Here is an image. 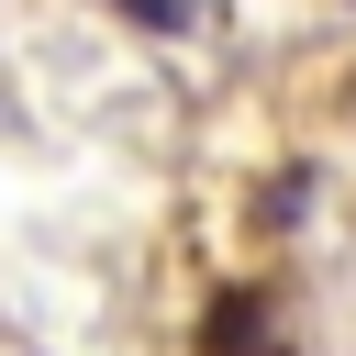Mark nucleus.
Masks as SVG:
<instances>
[{"mask_svg":"<svg viewBox=\"0 0 356 356\" xmlns=\"http://www.w3.org/2000/svg\"><path fill=\"white\" fill-rule=\"evenodd\" d=\"M200 356H278V300L267 289H222L200 312Z\"/></svg>","mask_w":356,"mask_h":356,"instance_id":"f257e3e1","label":"nucleus"},{"mask_svg":"<svg viewBox=\"0 0 356 356\" xmlns=\"http://www.w3.org/2000/svg\"><path fill=\"white\" fill-rule=\"evenodd\" d=\"M122 22H145V33H200V0H122Z\"/></svg>","mask_w":356,"mask_h":356,"instance_id":"f03ea898","label":"nucleus"}]
</instances>
